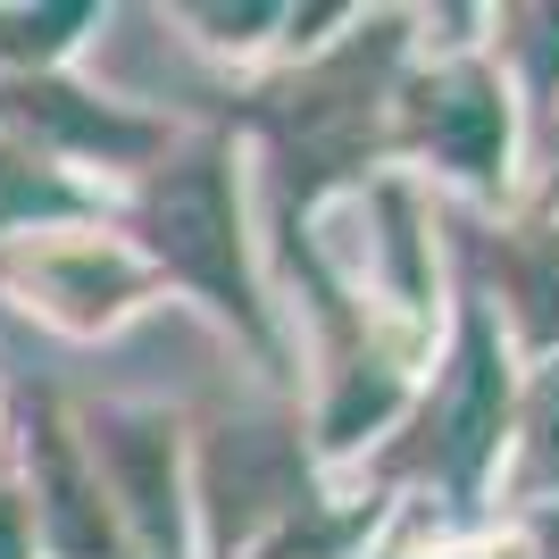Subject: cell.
<instances>
[{
  "label": "cell",
  "mask_w": 559,
  "mask_h": 559,
  "mask_svg": "<svg viewBox=\"0 0 559 559\" xmlns=\"http://www.w3.org/2000/svg\"><path fill=\"white\" fill-rule=\"evenodd\" d=\"M151 242L167 267H185L192 284H210L226 309L251 318V284H242V251H234V210L217 167H176L167 185H151Z\"/></svg>",
  "instance_id": "cell-1"
},
{
  "label": "cell",
  "mask_w": 559,
  "mask_h": 559,
  "mask_svg": "<svg viewBox=\"0 0 559 559\" xmlns=\"http://www.w3.org/2000/svg\"><path fill=\"white\" fill-rule=\"evenodd\" d=\"M426 142H435L451 167H467V176H492L510 126H501V100H492L485 75H451V84L426 93Z\"/></svg>",
  "instance_id": "cell-2"
},
{
  "label": "cell",
  "mask_w": 559,
  "mask_h": 559,
  "mask_svg": "<svg viewBox=\"0 0 559 559\" xmlns=\"http://www.w3.org/2000/svg\"><path fill=\"white\" fill-rule=\"evenodd\" d=\"M501 435V368H492V343L485 326H467V350H460V384H451V418H443V467L451 476H476V460L492 451Z\"/></svg>",
  "instance_id": "cell-3"
},
{
  "label": "cell",
  "mask_w": 559,
  "mask_h": 559,
  "mask_svg": "<svg viewBox=\"0 0 559 559\" xmlns=\"http://www.w3.org/2000/svg\"><path fill=\"white\" fill-rule=\"evenodd\" d=\"M368 84H359V59H343V68H326L309 93H293L301 109H293V134H301V159L326 176V167H343L359 142H368Z\"/></svg>",
  "instance_id": "cell-4"
},
{
  "label": "cell",
  "mask_w": 559,
  "mask_h": 559,
  "mask_svg": "<svg viewBox=\"0 0 559 559\" xmlns=\"http://www.w3.org/2000/svg\"><path fill=\"white\" fill-rule=\"evenodd\" d=\"M109 460H117V485H126V501H134L151 551L176 559L185 526H176V467H167V435H159V426H117V435H109Z\"/></svg>",
  "instance_id": "cell-5"
},
{
  "label": "cell",
  "mask_w": 559,
  "mask_h": 559,
  "mask_svg": "<svg viewBox=\"0 0 559 559\" xmlns=\"http://www.w3.org/2000/svg\"><path fill=\"white\" fill-rule=\"evenodd\" d=\"M43 476H50V526H59V543H68L75 559L109 551V526L84 510V485H75V467H68V451H59V443H43Z\"/></svg>",
  "instance_id": "cell-6"
},
{
  "label": "cell",
  "mask_w": 559,
  "mask_h": 559,
  "mask_svg": "<svg viewBox=\"0 0 559 559\" xmlns=\"http://www.w3.org/2000/svg\"><path fill=\"white\" fill-rule=\"evenodd\" d=\"M518 293H526V326L543 343H559V242H535L518 259Z\"/></svg>",
  "instance_id": "cell-7"
},
{
  "label": "cell",
  "mask_w": 559,
  "mask_h": 559,
  "mask_svg": "<svg viewBox=\"0 0 559 559\" xmlns=\"http://www.w3.org/2000/svg\"><path fill=\"white\" fill-rule=\"evenodd\" d=\"M535 467L559 485V376L543 384V401H535Z\"/></svg>",
  "instance_id": "cell-8"
},
{
  "label": "cell",
  "mask_w": 559,
  "mask_h": 559,
  "mask_svg": "<svg viewBox=\"0 0 559 559\" xmlns=\"http://www.w3.org/2000/svg\"><path fill=\"white\" fill-rule=\"evenodd\" d=\"M0 559H17V526L9 518H0Z\"/></svg>",
  "instance_id": "cell-9"
}]
</instances>
